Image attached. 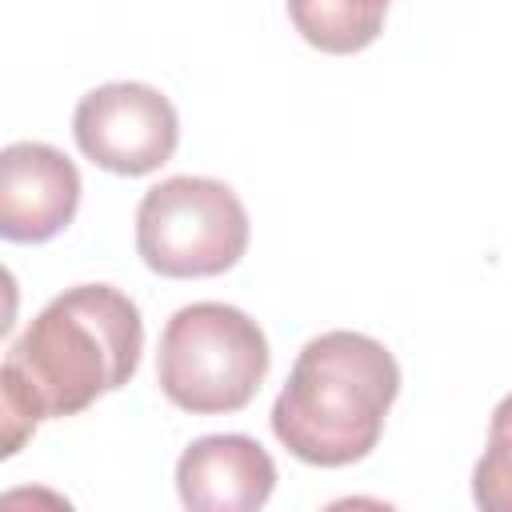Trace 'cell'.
<instances>
[{
    "label": "cell",
    "instance_id": "52a82bcc",
    "mask_svg": "<svg viewBox=\"0 0 512 512\" xmlns=\"http://www.w3.org/2000/svg\"><path fill=\"white\" fill-rule=\"evenodd\" d=\"M276 488L268 448L244 432L192 440L176 460V492L192 512H256Z\"/></svg>",
    "mask_w": 512,
    "mask_h": 512
},
{
    "label": "cell",
    "instance_id": "ba28073f",
    "mask_svg": "<svg viewBox=\"0 0 512 512\" xmlns=\"http://www.w3.org/2000/svg\"><path fill=\"white\" fill-rule=\"evenodd\" d=\"M388 4L392 0H288V16L312 48L348 56L384 32Z\"/></svg>",
    "mask_w": 512,
    "mask_h": 512
},
{
    "label": "cell",
    "instance_id": "277c9868",
    "mask_svg": "<svg viewBox=\"0 0 512 512\" xmlns=\"http://www.w3.org/2000/svg\"><path fill=\"white\" fill-rule=\"evenodd\" d=\"M248 208L212 176H168L136 204V252L168 280L220 276L248 252Z\"/></svg>",
    "mask_w": 512,
    "mask_h": 512
},
{
    "label": "cell",
    "instance_id": "5b68a950",
    "mask_svg": "<svg viewBox=\"0 0 512 512\" xmlns=\"http://www.w3.org/2000/svg\"><path fill=\"white\" fill-rule=\"evenodd\" d=\"M72 136L96 168L116 176H148L172 160L180 120L160 88L112 80L80 96L72 112Z\"/></svg>",
    "mask_w": 512,
    "mask_h": 512
},
{
    "label": "cell",
    "instance_id": "7a4b0ae2",
    "mask_svg": "<svg viewBox=\"0 0 512 512\" xmlns=\"http://www.w3.org/2000/svg\"><path fill=\"white\" fill-rule=\"evenodd\" d=\"M400 392L396 356L352 328L312 336L272 400L276 440L304 464L344 468L364 460Z\"/></svg>",
    "mask_w": 512,
    "mask_h": 512
},
{
    "label": "cell",
    "instance_id": "8992f818",
    "mask_svg": "<svg viewBox=\"0 0 512 512\" xmlns=\"http://www.w3.org/2000/svg\"><path fill=\"white\" fill-rule=\"evenodd\" d=\"M80 208L76 164L44 140H12L0 152V236L44 244L60 236Z\"/></svg>",
    "mask_w": 512,
    "mask_h": 512
},
{
    "label": "cell",
    "instance_id": "6da1fadb",
    "mask_svg": "<svg viewBox=\"0 0 512 512\" xmlns=\"http://www.w3.org/2000/svg\"><path fill=\"white\" fill-rule=\"evenodd\" d=\"M144 352V320L132 296L112 284H72L52 296L8 348L0 368L4 456L40 420H64L124 388Z\"/></svg>",
    "mask_w": 512,
    "mask_h": 512
},
{
    "label": "cell",
    "instance_id": "3957f363",
    "mask_svg": "<svg viewBox=\"0 0 512 512\" xmlns=\"http://www.w3.org/2000/svg\"><path fill=\"white\" fill-rule=\"evenodd\" d=\"M268 364V336L248 312L220 300H196L176 308L160 332L156 384L176 408L220 416L252 404Z\"/></svg>",
    "mask_w": 512,
    "mask_h": 512
},
{
    "label": "cell",
    "instance_id": "9c48e42d",
    "mask_svg": "<svg viewBox=\"0 0 512 512\" xmlns=\"http://www.w3.org/2000/svg\"><path fill=\"white\" fill-rule=\"evenodd\" d=\"M472 500L484 512H512V392L492 408L488 440L472 468Z\"/></svg>",
    "mask_w": 512,
    "mask_h": 512
}]
</instances>
